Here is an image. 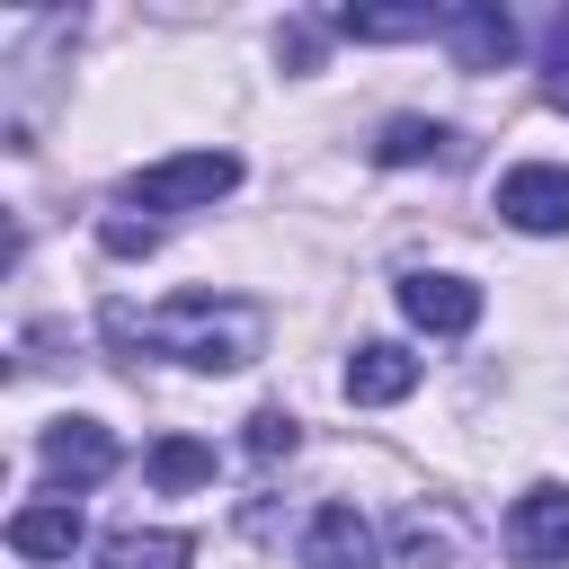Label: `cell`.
Segmentation results:
<instances>
[{"mask_svg": "<svg viewBox=\"0 0 569 569\" xmlns=\"http://www.w3.org/2000/svg\"><path fill=\"white\" fill-rule=\"evenodd\" d=\"M507 551L525 569H560L569 560V489L560 480H533L516 507H507Z\"/></svg>", "mask_w": 569, "mask_h": 569, "instance_id": "5", "label": "cell"}, {"mask_svg": "<svg viewBox=\"0 0 569 569\" xmlns=\"http://www.w3.org/2000/svg\"><path fill=\"white\" fill-rule=\"evenodd\" d=\"M445 44H453V71H498L516 53V18L498 0H471V9H445Z\"/></svg>", "mask_w": 569, "mask_h": 569, "instance_id": "8", "label": "cell"}, {"mask_svg": "<svg viewBox=\"0 0 569 569\" xmlns=\"http://www.w3.org/2000/svg\"><path fill=\"white\" fill-rule=\"evenodd\" d=\"M338 36H356V44H400V36H445V9H338Z\"/></svg>", "mask_w": 569, "mask_h": 569, "instance_id": "13", "label": "cell"}, {"mask_svg": "<svg viewBox=\"0 0 569 569\" xmlns=\"http://www.w3.org/2000/svg\"><path fill=\"white\" fill-rule=\"evenodd\" d=\"M231 187H240V160H231V151H178V160H151V169H133V178H124V196H133V204H151V213L213 204V196H231Z\"/></svg>", "mask_w": 569, "mask_h": 569, "instance_id": "3", "label": "cell"}, {"mask_svg": "<svg viewBox=\"0 0 569 569\" xmlns=\"http://www.w3.org/2000/svg\"><path fill=\"white\" fill-rule=\"evenodd\" d=\"M391 542H400V569H480V525H471L453 498H418V507H400Z\"/></svg>", "mask_w": 569, "mask_h": 569, "instance_id": "2", "label": "cell"}, {"mask_svg": "<svg viewBox=\"0 0 569 569\" xmlns=\"http://www.w3.org/2000/svg\"><path fill=\"white\" fill-rule=\"evenodd\" d=\"M400 311L427 338H462L480 320V284H462V276H400Z\"/></svg>", "mask_w": 569, "mask_h": 569, "instance_id": "7", "label": "cell"}, {"mask_svg": "<svg viewBox=\"0 0 569 569\" xmlns=\"http://www.w3.org/2000/svg\"><path fill=\"white\" fill-rule=\"evenodd\" d=\"M498 213L516 231H569V169L560 160H525L498 178Z\"/></svg>", "mask_w": 569, "mask_h": 569, "instance_id": "6", "label": "cell"}, {"mask_svg": "<svg viewBox=\"0 0 569 569\" xmlns=\"http://www.w3.org/2000/svg\"><path fill=\"white\" fill-rule=\"evenodd\" d=\"M302 569H373V525H365L347 498H329V507L302 525Z\"/></svg>", "mask_w": 569, "mask_h": 569, "instance_id": "9", "label": "cell"}, {"mask_svg": "<svg viewBox=\"0 0 569 569\" xmlns=\"http://www.w3.org/2000/svg\"><path fill=\"white\" fill-rule=\"evenodd\" d=\"M293 445H302V427H293L284 409H258V418H249V462H284Z\"/></svg>", "mask_w": 569, "mask_h": 569, "instance_id": "16", "label": "cell"}, {"mask_svg": "<svg viewBox=\"0 0 569 569\" xmlns=\"http://www.w3.org/2000/svg\"><path fill=\"white\" fill-rule=\"evenodd\" d=\"M98 240H107L116 258H142V249H160V231H151V222H133V213H107V222H98Z\"/></svg>", "mask_w": 569, "mask_h": 569, "instance_id": "18", "label": "cell"}, {"mask_svg": "<svg viewBox=\"0 0 569 569\" xmlns=\"http://www.w3.org/2000/svg\"><path fill=\"white\" fill-rule=\"evenodd\" d=\"M542 98L569 107V18H551V44H542Z\"/></svg>", "mask_w": 569, "mask_h": 569, "instance_id": "17", "label": "cell"}, {"mask_svg": "<svg viewBox=\"0 0 569 569\" xmlns=\"http://www.w3.org/2000/svg\"><path fill=\"white\" fill-rule=\"evenodd\" d=\"M9 551H18V560H71V551H80V507H71V498L18 507V516H9Z\"/></svg>", "mask_w": 569, "mask_h": 569, "instance_id": "11", "label": "cell"}, {"mask_svg": "<svg viewBox=\"0 0 569 569\" xmlns=\"http://www.w3.org/2000/svg\"><path fill=\"white\" fill-rule=\"evenodd\" d=\"M373 160H391V169H409V160H462V133L453 124H427V116H391L382 124V142H373Z\"/></svg>", "mask_w": 569, "mask_h": 569, "instance_id": "12", "label": "cell"}, {"mask_svg": "<svg viewBox=\"0 0 569 569\" xmlns=\"http://www.w3.org/2000/svg\"><path fill=\"white\" fill-rule=\"evenodd\" d=\"M187 560H196L187 533H142V525H133V533L107 542V569H187Z\"/></svg>", "mask_w": 569, "mask_h": 569, "instance_id": "15", "label": "cell"}, {"mask_svg": "<svg viewBox=\"0 0 569 569\" xmlns=\"http://www.w3.org/2000/svg\"><path fill=\"white\" fill-rule=\"evenodd\" d=\"M36 462H44V480H53V489H71V498H80V489H98V480L116 471V436H107L98 418H53V427H44V445H36Z\"/></svg>", "mask_w": 569, "mask_h": 569, "instance_id": "4", "label": "cell"}, {"mask_svg": "<svg viewBox=\"0 0 569 569\" xmlns=\"http://www.w3.org/2000/svg\"><path fill=\"white\" fill-rule=\"evenodd\" d=\"M409 391H418V356H409V347L373 338V347L347 356V400H356V409H382V400H409Z\"/></svg>", "mask_w": 569, "mask_h": 569, "instance_id": "10", "label": "cell"}, {"mask_svg": "<svg viewBox=\"0 0 569 569\" xmlns=\"http://www.w3.org/2000/svg\"><path fill=\"white\" fill-rule=\"evenodd\" d=\"M204 480H213V445L204 436H160L151 445V489L178 498V489H204Z\"/></svg>", "mask_w": 569, "mask_h": 569, "instance_id": "14", "label": "cell"}, {"mask_svg": "<svg viewBox=\"0 0 569 569\" xmlns=\"http://www.w3.org/2000/svg\"><path fill=\"white\" fill-rule=\"evenodd\" d=\"M107 338L124 356H178L196 373H240L258 347H267V311L240 302V293H169L151 311L133 302H107Z\"/></svg>", "mask_w": 569, "mask_h": 569, "instance_id": "1", "label": "cell"}]
</instances>
